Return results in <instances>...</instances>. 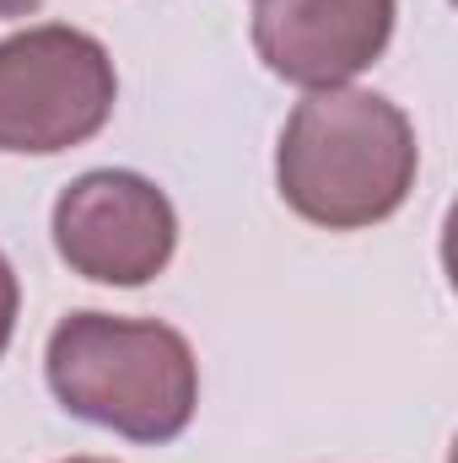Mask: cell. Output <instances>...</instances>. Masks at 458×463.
I'll return each mask as SVG.
<instances>
[{
    "label": "cell",
    "mask_w": 458,
    "mask_h": 463,
    "mask_svg": "<svg viewBox=\"0 0 458 463\" xmlns=\"http://www.w3.org/2000/svg\"><path fill=\"white\" fill-rule=\"evenodd\" d=\"M415 129L388 98L361 87L308 92L275 151L281 200L329 232L388 222L415 189Z\"/></svg>",
    "instance_id": "1"
},
{
    "label": "cell",
    "mask_w": 458,
    "mask_h": 463,
    "mask_svg": "<svg viewBox=\"0 0 458 463\" xmlns=\"http://www.w3.org/2000/svg\"><path fill=\"white\" fill-rule=\"evenodd\" d=\"M54 399L129 442H173L200 404V366L178 329L157 318L71 313L49 335Z\"/></svg>",
    "instance_id": "2"
},
{
    "label": "cell",
    "mask_w": 458,
    "mask_h": 463,
    "mask_svg": "<svg viewBox=\"0 0 458 463\" xmlns=\"http://www.w3.org/2000/svg\"><path fill=\"white\" fill-rule=\"evenodd\" d=\"M114 98V60L92 33L43 22L0 38V151H71L109 124Z\"/></svg>",
    "instance_id": "3"
},
{
    "label": "cell",
    "mask_w": 458,
    "mask_h": 463,
    "mask_svg": "<svg viewBox=\"0 0 458 463\" xmlns=\"http://www.w3.org/2000/svg\"><path fill=\"white\" fill-rule=\"evenodd\" d=\"M54 248L98 286H146L178 248V216L173 200L140 173H81L54 200Z\"/></svg>",
    "instance_id": "4"
},
{
    "label": "cell",
    "mask_w": 458,
    "mask_h": 463,
    "mask_svg": "<svg viewBox=\"0 0 458 463\" xmlns=\"http://www.w3.org/2000/svg\"><path fill=\"white\" fill-rule=\"evenodd\" d=\"M394 38V0H259L253 49L259 60L308 92L345 87Z\"/></svg>",
    "instance_id": "5"
},
{
    "label": "cell",
    "mask_w": 458,
    "mask_h": 463,
    "mask_svg": "<svg viewBox=\"0 0 458 463\" xmlns=\"http://www.w3.org/2000/svg\"><path fill=\"white\" fill-rule=\"evenodd\" d=\"M16 302H22V291H16V269L5 264V253H0V355L11 345V329H16Z\"/></svg>",
    "instance_id": "6"
},
{
    "label": "cell",
    "mask_w": 458,
    "mask_h": 463,
    "mask_svg": "<svg viewBox=\"0 0 458 463\" xmlns=\"http://www.w3.org/2000/svg\"><path fill=\"white\" fill-rule=\"evenodd\" d=\"M43 0H0V16H27V11H38Z\"/></svg>",
    "instance_id": "7"
},
{
    "label": "cell",
    "mask_w": 458,
    "mask_h": 463,
    "mask_svg": "<svg viewBox=\"0 0 458 463\" xmlns=\"http://www.w3.org/2000/svg\"><path fill=\"white\" fill-rule=\"evenodd\" d=\"M65 463H109V458H65Z\"/></svg>",
    "instance_id": "8"
}]
</instances>
